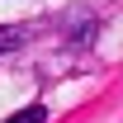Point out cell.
Wrapping results in <instances>:
<instances>
[{
	"label": "cell",
	"instance_id": "obj_1",
	"mask_svg": "<svg viewBox=\"0 0 123 123\" xmlns=\"http://www.w3.org/2000/svg\"><path fill=\"white\" fill-rule=\"evenodd\" d=\"M10 123H47V109H43V104H29L24 114H14Z\"/></svg>",
	"mask_w": 123,
	"mask_h": 123
},
{
	"label": "cell",
	"instance_id": "obj_2",
	"mask_svg": "<svg viewBox=\"0 0 123 123\" xmlns=\"http://www.w3.org/2000/svg\"><path fill=\"white\" fill-rule=\"evenodd\" d=\"M19 43H24V29H0V52H10Z\"/></svg>",
	"mask_w": 123,
	"mask_h": 123
}]
</instances>
